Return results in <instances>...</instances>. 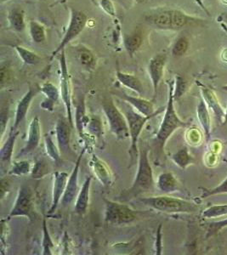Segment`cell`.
I'll use <instances>...</instances> for the list:
<instances>
[{
    "instance_id": "bcb514c9",
    "label": "cell",
    "mask_w": 227,
    "mask_h": 255,
    "mask_svg": "<svg viewBox=\"0 0 227 255\" xmlns=\"http://www.w3.org/2000/svg\"><path fill=\"white\" fill-rule=\"evenodd\" d=\"M9 190V180L7 178H3L2 177L1 180V189H0V192H1V200H3L5 195L8 193Z\"/></svg>"
},
{
    "instance_id": "3957f363",
    "label": "cell",
    "mask_w": 227,
    "mask_h": 255,
    "mask_svg": "<svg viewBox=\"0 0 227 255\" xmlns=\"http://www.w3.org/2000/svg\"><path fill=\"white\" fill-rule=\"evenodd\" d=\"M168 84H169V96H168L165 113L154 139L155 148L157 152H163L164 146L166 145L169 137L171 136L178 128L187 127L189 125L188 123L181 120L175 112V105H174L175 81H169Z\"/></svg>"
},
{
    "instance_id": "8992f818",
    "label": "cell",
    "mask_w": 227,
    "mask_h": 255,
    "mask_svg": "<svg viewBox=\"0 0 227 255\" xmlns=\"http://www.w3.org/2000/svg\"><path fill=\"white\" fill-rule=\"evenodd\" d=\"M102 110L108 119L109 128L117 139L129 138V128L124 114L120 111L112 99H106L102 102Z\"/></svg>"
},
{
    "instance_id": "5bb4252c",
    "label": "cell",
    "mask_w": 227,
    "mask_h": 255,
    "mask_svg": "<svg viewBox=\"0 0 227 255\" xmlns=\"http://www.w3.org/2000/svg\"><path fill=\"white\" fill-rule=\"evenodd\" d=\"M116 96H118L122 101L125 102L126 103L130 105L134 110H136L138 113L142 114L144 116L149 117L152 115H157L163 112V108L160 110L155 111L154 105L153 102H150L146 99L140 98V97H134V96H128L127 94L118 91L115 94Z\"/></svg>"
},
{
    "instance_id": "7dc6e473",
    "label": "cell",
    "mask_w": 227,
    "mask_h": 255,
    "mask_svg": "<svg viewBox=\"0 0 227 255\" xmlns=\"http://www.w3.org/2000/svg\"><path fill=\"white\" fill-rule=\"evenodd\" d=\"M161 229H162V225L159 226L157 232V242H156V250H157V255H161L162 254V233H161Z\"/></svg>"
},
{
    "instance_id": "44dd1931",
    "label": "cell",
    "mask_w": 227,
    "mask_h": 255,
    "mask_svg": "<svg viewBox=\"0 0 227 255\" xmlns=\"http://www.w3.org/2000/svg\"><path fill=\"white\" fill-rule=\"evenodd\" d=\"M92 178L87 177L83 184L78 197L76 198L75 212L79 215H85L87 212L89 203H90V191H91Z\"/></svg>"
},
{
    "instance_id": "d4e9b609",
    "label": "cell",
    "mask_w": 227,
    "mask_h": 255,
    "mask_svg": "<svg viewBox=\"0 0 227 255\" xmlns=\"http://www.w3.org/2000/svg\"><path fill=\"white\" fill-rule=\"evenodd\" d=\"M142 43V32L140 30H135L130 34L125 35L123 37V45L126 51L131 57L139 50Z\"/></svg>"
},
{
    "instance_id": "681fc988",
    "label": "cell",
    "mask_w": 227,
    "mask_h": 255,
    "mask_svg": "<svg viewBox=\"0 0 227 255\" xmlns=\"http://www.w3.org/2000/svg\"><path fill=\"white\" fill-rule=\"evenodd\" d=\"M222 21H224L225 23L227 24V14H224L221 16Z\"/></svg>"
},
{
    "instance_id": "9c48e42d",
    "label": "cell",
    "mask_w": 227,
    "mask_h": 255,
    "mask_svg": "<svg viewBox=\"0 0 227 255\" xmlns=\"http://www.w3.org/2000/svg\"><path fill=\"white\" fill-rule=\"evenodd\" d=\"M13 217H26L30 221L34 217L33 193L30 186H22L19 188L14 206L9 215V218Z\"/></svg>"
},
{
    "instance_id": "6da1fadb",
    "label": "cell",
    "mask_w": 227,
    "mask_h": 255,
    "mask_svg": "<svg viewBox=\"0 0 227 255\" xmlns=\"http://www.w3.org/2000/svg\"><path fill=\"white\" fill-rule=\"evenodd\" d=\"M148 153V148L140 144L136 175L132 186L122 191L119 195L118 200L121 203L129 202L140 195L151 191L154 187L153 171L149 161Z\"/></svg>"
},
{
    "instance_id": "7bdbcfd3",
    "label": "cell",
    "mask_w": 227,
    "mask_h": 255,
    "mask_svg": "<svg viewBox=\"0 0 227 255\" xmlns=\"http://www.w3.org/2000/svg\"><path fill=\"white\" fill-rule=\"evenodd\" d=\"M9 107L2 108L0 113V125H1V140H3V134L5 132L7 124L9 118Z\"/></svg>"
},
{
    "instance_id": "f35d334b",
    "label": "cell",
    "mask_w": 227,
    "mask_h": 255,
    "mask_svg": "<svg viewBox=\"0 0 227 255\" xmlns=\"http://www.w3.org/2000/svg\"><path fill=\"white\" fill-rule=\"evenodd\" d=\"M220 194H227V177L219 186L214 188L204 189L202 198H208Z\"/></svg>"
},
{
    "instance_id": "603a6c76",
    "label": "cell",
    "mask_w": 227,
    "mask_h": 255,
    "mask_svg": "<svg viewBox=\"0 0 227 255\" xmlns=\"http://www.w3.org/2000/svg\"><path fill=\"white\" fill-rule=\"evenodd\" d=\"M9 27L16 32H22L26 28L25 12L20 7H14L9 9L7 16Z\"/></svg>"
},
{
    "instance_id": "7402d4cb",
    "label": "cell",
    "mask_w": 227,
    "mask_h": 255,
    "mask_svg": "<svg viewBox=\"0 0 227 255\" xmlns=\"http://www.w3.org/2000/svg\"><path fill=\"white\" fill-rule=\"evenodd\" d=\"M116 77L120 84L123 85L124 87L133 90L140 96H142L144 94V86H143L142 83L135 76L129 74V73H122L117 70Z\"/></svg>"
},
{
    "instance_id": "4fadbf2b",
    "label": "cell",
    "mask_w": 227,
    "mask_h": 255,
    "mask_svg": "<svg viewBox=\"0 0 227 255\" xmlns=\"http://www.w3.org/2000/svg\"><path fill=\"white\" fill-rule=\"evenodd\" d=\"M166 62L167 55L165 54H157L154 55L149 62L148 73L153 88V100L157 97V90L163 78Z\"/></svg>"
},
{
    "instance_id": "e575fe53",
    "label": "cell",
    "mask_w": 227,
    "mask_h": 255,
    "mask_svg": "<svg viewBox=\"0 0 227 255\" xmlns=\"http://www.w3.org/2000/svg\"><path fill=\"white\" fill-rule=\"evenodd\" d=\"M227 215V204L213 205L203 212L204 219H217Z\"/></svg>"
},
{
    "instance_id": "83f0119b",
    "label": "cell",
    "mask_w": 227,
    "mask_h": 255,
    "mask_svg": "<svg viewBox=\"0 0 227 255\" xmlns=\"http://www.w3.org/2000/svg\"><path fill=\"white\" fill-rule=\"evenodd\" d=\"M86 108H85V99H80L79 104L76 108L75 123L77 130L79 132V135L83 136L84 129L87 126L88 123L90 121L89 117L86 115Z\"/></svg>"
},
{
    "instance_id": "f1b7e54d",
    "label": "cell",
    "mask_w": 227,
    "mask_h": 255,
    "mask_svg": "<svg viewBox=\"0 0 227 255\" xmlns=\"http://www.w3.org/2000/svg\"><path fill=\"white\" fill-rule=\"evenodd\" d=\"M29 32L32 42L35 44H42L46 41V31L44 25L35 20L30 21Z\"/></svg>"
},
{
    "instance_id": "c3c4849f",
    "label": "cell",
    "mask_w": 227,
    "mask_h": 255,
    "mask_svg": "<svg viewBox=\"0 0 227 255\" xmlns=\"http://www.w3.org/2000/svg\"><path fill=\"white\" fill-rule=\"evenodd\" d=\"M55 104H56V103H54V102H51L50 100L46 99V100L41 104V107H42V108H44V110L52 112V111L54 110Z\"/></svg>"
},
{
    "instance_id": "f907efd6",
    "label": "cell",
    "mask_w": 227,
    "mask_h": 255,
    "mask_svg": "<svg viewBox=\"0 0 227 255\" xmlns=\"http://www.w3.org/2000/svg\"><path fill=\"white\" fill-rule=\"evenodd\" d=\"M227 124V110L225 111V118L224 121H223V125H226Z\"/></svg>"
},
{
    "instance_id": "4316f807",
    "label": "cell",
    "mask_w": 227,
    "mask_h": 255,
    "mask_svg": "<svg viewBox=\"0 0 227 255\" xmlns=\"http://www.w3.org/2000/svg\"><path fill=\"white\" fill-rule=\"evenodd\" d=\"M76 48L77 55L80 63L88 69H94L96 67V59L91 49L84 44H79Z\"/></svg>"
},
{
    "instance_id": "f546056e",
    "label": "cell",
    "mask_w": 227,
    "mask_h": 255,
    "mask_svg": "<svg viewBox=\"0 0 227 255\" xmlns=\"http://www.w3.org/2000/svg\"><path fill=\"white\" fill-rule=\"evenodd\" d=\"M172 160L174 161L175 164L182 168V169H186L188 166L191 165L193 162V157L190 153L188 148L182 147L177 152H175L173 156H172Z\"/></svg>"
},
{
    "instance_id": "816d5d0a",
    "label": "cell",
    "mask_w": 227,
    "mask_h": 255,
    "mask_svg": "<svg viewBox=\"0 0 227 255\" xmlns=\"http://www.w3.org/2000/svg\"><path fill=\"white\" fill-rule=\"evenodd\" d=\"M67 0H58V3H61V4H64L67 3Z\"/></svg>"
},
{
    "instance_id": "ac0fdd59",
    "label": "cell",
    "mask_w": 227,
    "mask_h": 255,
    "mask_svg": "<svg viewBox=\"0 0 227 255\" xmlns=\"http://www.w3.org/2000/svg\"><path fill=\"white\" fill-rule=\"evenodd\" d=\"M91 165L94 174L104 186H110L113 183V174L110 168L104 161H102L97 155L93 154L91 159Z\"/></svg>"
},
{
    "instance_id": "e0dca14e",
    "label": "cell",
    "mask_w": 227,
    "mask_h": 255,
    "mask_svg": "<svg viewBox=\"0 0 227 255\" xmlns=\"http://www.w3.org/2000/svg\"><path fill=\"white\" fill-rule=\"evenodd\" d=\"M69 176L66 172H56L54 174L53 180L52 202L49 214H53L56 211L59 204L61 203L62 197L67 188V181Z\"/></svg>"
},
{
    "instance_id": "7c38bea8",
    "label": "cell",
    "mask_w": 227,
    "mask_h": 255,
    "mask_svg": "<svg viewBox=\"0 0 227 255\" xmlns=\"http://www.w3.org/2000/svg\"><path fill=\"white\" fill-rule=\"evenodd\" d=\"M73 126L70 125L68 119H59L56 126V139L57 145L61 154L65 157H68L73 154L71 147V131Z\"/></svg>"
},
{
    "instance_id": "ab89813d",
    "label": "cell",
    "mask_w": 227,
    "mask_h": 255,
    "mask_svg": "<svg viewBox=\"0 0 227 255\" xmlns=\"http://www.w3.org/2000/svg\"><path fill=\"white\" fill-rule=\"evenodd\" d=\"M86 128H87L88 131L94 136L97 137V138L102 136L103 128H102L101 119H98V118H92V119H90Z\"/></svg>"
},
{
    "instance_id": "d590c367",
    "label": "cell",
    "mask_w": 227,
    "mask_h": 255,
    "mask_svg": "<svg viewBox=\"0 0 227 255\" xmlns=\"http://www.w3.org/2000/svg\"><path fill=\"white\" fill-rule=\"evenodd\" d=\"M41 92L44 94V96H46V99L50 100L54 103L58 102L59 98L61 96V92L57 88L51 84L50 82H46L44 83L40 87Z\"/></svg>"
},
{
    "instance_id": "8d00e7d4",
    "label": "cell",
    "mask_w": 227,
    "mask_h": 255,
    "mask_svg": "<svg viewBox=\"0 0 227 255\" xmlns=\"http://www.w3.org/2000/svg\"><path fill=\"white\" fill-rule=\"evenodd\" d=\"M50 168L44 159H39L36 161L34 165L32 167L31 175L32 179H41L49 174Z\"/></svg>"
},
{
    "instance_id": "4dcf8cb0",
    "label": "cell",
    "mask_w": 227,
    "mask_h": 255,
    "mask_svg": "<svg viewBox=\"0 0 227 255\" xmlns=\"http://www.w3.org/2000/svg\"><path fill=\"white\" fill-rule=\"evenodd\" d=\"M15 49L18 55H19V57L26 65L33 66V65L40 63V56H38L36 53L32 52L29 49H26L25 47L20 46V45L15 46Z\"/></svg>"
},
{
    "instance_id": "74e56055",
    "label": "cell",
    "mask_w": 227,
    "mask_h": 255,
    "mask_svg": "<svg viewBox=\"0 0 227 255\" xmlns=\"http://www.w3.org/2000/svg\"><path fill=\"white\" fill-rule=\"evenodd\" d=\"M54 248L52 239L50 235V232L47 227L46 220L43 221V255H52V249Z\"/></svg>"
},
{
    "instance_id": "ffe728a7",
    "label": "cell",
    "mask_w": 227,
    "mask_h": 255,
    "mask_svg": "<svg viewBox=\"0 0 227 255\" xmlns=\"http://www.w3.org/2000/svg\"><path fill=\"white\" fill-rule=\"evenodd\" d=\"M201 91L202 97L204 99V102H206L208 108L212 111L213 113L215 114V116L218 120V122L223 125L225 110L220 104L216 94L214 93V91L210 89H207V88H202Z\"/></svg>"
},
{
    "instance_id": "9a60e30c",
    "label": "cell",
    "mask_w": 227,
    "mask_h": 255,
    "mask_svg": "<svg viewBox=\"0 0 227 255\" xmlns=\"http://www.w3.org/2000/svg\"><path fill=\"white\" fill-rule=\"evenodd\" d=\"M41 139V128L40 122L38 117H34L30 123L29 128H28V134L26 139V145L24 146L20 152L16 156V158H20L26 155L35 151L39 145Z\"/></svg>"
},
{
    "instance_id": "52a82bcc",
    "label": "cell",
    "mask_w": 227,
    "mask_h": 255,
    "mask_svg": "<svg viewBox=\"0 0 227 255\" xmlns=\"http://www.w3.org/2000/svg\"><path fill=\"white\" fill-rule=\"evenodd\" d=\"M105 221L109 225H127L137 219V213L126 204L104 199Z\"/></svg>"
},
{
    "instance_id": "1f68e13d",
    "label": "cell",
    "mask_w": 227,
    "mask_h": 255,
    "mask_svg": "<svg viewBox=\"0 0 227 255\" xmlns=\"http://www.w3.org/2000/svg\"><path fill=\"white\" fill-rule=\"evenodd\" d=\"M44 145H45L47 154L50 159H52L53 162H56V164H60L61 162V151L59 150L58 145L56 146L55 145V143L49 134H46L44 137Z\"/></svg>"
},
{
    "instance_id": "f5cc1de1",
    "label": "cell",
    "mask_w": 227,
    "mask_h": 255,
    "mask_svg": "<svg viewBox=\"0 0 227 255\" xmlns=\"http://www.w3.org/2000/svg\"><path fill=\"white\" fill-rule=\"evenodd\" d=\"M222 90H225V91H227V85H225L222 87Z\"/></svg>"
},
{
    "instance_id": "d6a6232c",
    "label": "cell",
    "mask_w": 227,
    "mask_h": 255,
    "mask_svg": "<svg viewBox=\"0 0 227 255\" xmlns=\"http://www.w3.org/2000/svg\"><path fill=\"white\" fill-rule=\"evenodd\" d=\"M189 40L187 37L185 36L179 37L172 46V55L176 58L183 56L184 55H186V53L189 49Z\"/></svg>"
},
{
    "instance_id": "f6af8a7d",
    "label": "cell",
    "mask_w": 227,
    "mask_h": 255,
    "mask_svg": "<svg viewBox=\"0 0 227 255\" xmlns=\"http://www.w3.org/2000/svg\"><path fill=\"white\" fill-rule=\"evenodd\" d=\"M9 67L6 66H2L1 67V77H0V81H1V86L3 87V85L7 81H9L10 75H9Z\"/></svg>"
},
{
    "instance_id": "11a10c76",
    "label": "cell",
    "mask_w": 227,
    "mask_h": 255,
    "mask_svg": "<svg viewBox=\"0 0 227 255\" xmlns=\"http://www.w3.org/2000/svg\"><path fill=\"white\" fill-rule=\"evenodd\" d=\"M1 1H2V2H3V0H1Z\"/></svg>"
},
{
    "instance_id": "ba28073f",
    "label": "cell",
    "mask_w": 227,
    "mask_h": 255,
    "mask_svg": "<svg viewBox=\"0 0 227 255\" xmlns=\"http://www.w3.org/2000/svg\"><path fill=\"white\" fill-rule=\"evenodd\" d=\"M70 20L64 37L61 39L58 47L53 51L51 58H54L59 53L63 51L67 44L74 40L84 30L87 24L88 17L85 13L78 9H71Z\"/></svg>"
},
{
    "instance_id": "d6986e66",
    "label": "cell",
    "mask_w": 227,
    "mask_h": 255,
    "mask_svg": "<svg viewBox=\"0 0 227 255\" xmlns=\"http://www.w3.org/2000/svg\"><path fill=\"white\" fill-rule=\"evenodd\" d=\"M19 134V131L15 130L12 128L9 131V136L3 143L0 151V161L2 168L8 167L11 164L12 156H13V150L15 146V140Z\"/></svg>"
},
{
    "instance_id": "b9f144b4",
    "label": "cell",
    "mask_w": 227,
    "mask_h": 255,
    "mask_svg": "<svg viewBox=\"0 0 227 255\" xmlns=\"http://www.w3.org/2000/svg\"><path fill=\"white\" fill-rule=\"evenodd\" d=\"M226 227H227V219L223 220V221H215V222L210 223L209 229H208L207 238L216 235L217 233Z\"/></svg>"
},
{
    "instance_id": "5b68a950",
    "label": "cell",
    "mask_w": 227,
    "mask_h": 255,
    "mask_svg": "<svg viewBox=\"0 0 227 255\" xmlns=\"http://www.w3.org/2000/svg\"><path fill=\"white\" fill-rule=\"evenodd\" d=\"M122 113L124 114L127 122H128V128H129V138H130V147L128 150L129 154V167H132L136 163L139 159V138L143 128L145 127L146 123L154 118L157 115L146 117L134 110L130 105H125Z\"/></svg>"
},
{
    "instance_id": "7a4b0ae2",
    "label": "cell",
    "mask_w": 227,
    "mask_h": 255,
    "mask_svg": "<svg viewBox=\"0 0 227 255\" xmlns=\"http://www.w3.org/2000/svg\"><path fill=\"white\" fill-rule=\"evenodd\" d=\"M144 20L151 27L163 31H180L202 21L177 9H155L145 15Z\"/></svg>"
},
{
    "instance_id": "ee69618b",
    "label": "cell",
    "mask_w": 227,
    "mask_h": 255,
    "mask_svg": "<svg viewBox=\"0 0 227 255\" xmlns=\"http://www.w3.org/2000/svg\"><path fill=\"white\" fill-rule=\"evenodd\" d=\"M101 5L102 6V9H104L108 15L115 16V9H114V4L110 0H102Z\"/></svg>"
},
{
    "instance_id": "30bf717a",
    "label": "cell",
    "mask_w": 227,
    "mask_h": 255,
    "mask_svg": "<svg viewBox=\"0 0 227 255\" xmlns=\"http://www.w3.org/2000/svg\"><path fill=\"white\" fill-rule=\"evenodd\" d=\"M60 68H61V77H60V92H61V99L64 103L66 112H67V119L70 123V125L74 127L73 121V114H72V99H71V85L70 77L67 69V59L65 55V51H61L60 56Z\"/></svg>"
},
{
    "instance_id": "484cf974",
    "label": "cell",
    "mask_w": 227,
    "mask_h": 255,
    "mask_svg": "<svg viewBox=\"0 0 227 255\" xmlns=\"http://www.w3.org/2000/svg\"><path fill=\"white\" fill-rule=\"evenodd\" d=\"M157 187L164 193H172L179 189V182L172 173H163L158 176Z\"/></svg>"
},
{
    "instance_id": "8fae6325",
    "label": "cell",
    "mask_w": 227,
    "mask_h": 255,
    "mask_svg": "<svg viewBox=\"0 0 227 255\" xmlns=\"http://www.w3.org/2000/svg\"><path fill=\"white\" fill-rule=\"evenodd\" d=\"M85 152V148H84L77 158L75 166H74L73 171L71 173L69 179H68V181H67V188H66L61 202V204L63 207L70 206L71 204L76 200V198L79 194V167H80L82 158L84 157Z\"/></svg>"
},
{
    "instance_id": "db71d44e",
    "label": "cell",
    "mask_w": 227,
    "mask_h": 255,
    "mask_svg": "<svg viewBox=\"0 0 227 255\" xmlns=\"http://www.w3.org/2000/svg\"><path fill=\"white\" fill-rule=\"evenodd\" d=\"M39 1H45V0H39Z\"/></svg>"
},
{
    "instance_id": "60d3db41",
    "label": "cell",
    "mask_w": 227,
    "mask_h": 255,
    "mask_svg": "<svg viewBox=\"0 0 227 255\" xmlns=\"http://www.w3.org/2000/svg\"><path fill=\"white\" fill-rule=\"evenodd\" d=\"M187 82L181 76H176L175 80V88H174V98L175 100L181 98L186 92Z\"/></svg>"
},
{
    "instance_id": "277c9868",
    "label": "cell",
    "mask_w": 227,
    "mask_h": 255,
    "mask_svg": "<svg viewBox=\"0 0 227 255\" xmlns=\"http://www.w3.org/2000/svg\"><path fill=\"white\" fill-rule=\"evenodd\" d=\"M139 201L145 206L167 214H191L198 210L195 203L169 196L140 197Z\"/></svg>"
},
{
    "instance_id": "cb8c5ba5",
    "label": "cell",
    "mask_w": 227,
    "mask_h": 255,
    "mask_svg": "<svg viewBox=\"0 0 227 255\" xmlns=\"http://www.w3.org/2000/svg\"><path fill=\"white\" fill-rule=\"evenodd\" d=\"M197 114H198V121L204 129V134L207 138V140H209L211 135V119H210L209 108L203 97L200 99V102L198 103Z\"/></svg>"
},
{
    "instance_id": "2e32d148",
    "label": "cell",
    "mask_w": 227,
    "mask_h": 255,
    "mask_svg": "<svg viewBox=\"0 0 227 255\" xmlns=\"http://www.w3.org/2000/svg\"><path fill=\"white\" fill-rule=\"evenodd\" d=\"M40 88L30 87L29 90L26 91V94L20 99L16 106V110L15 113V122L12 128L15 130H18V128L20 124L23 122L26 118L27 112L29 110L30 105L32 103V100L35 98V96L40 92Z\"/></svg>"
},
{
    "instance_id": "836d02e7",
    "label": "cell",
    "mask_w": 227,
    "mask_h": 255,
    "mask_svg": "<svg viewBox=\"0 0 227 255\" xmlns=\"http://www.w3.org/2000/svg\"><path fill=\"white\" fill-rule=\"evenodd\" d=\"M32 168L29 161L20 160V161H16L12 164V168L9 171V174L15 175V176L26 175V174H29V173L31 174Z\"/></svg>"
}]
</instances>
